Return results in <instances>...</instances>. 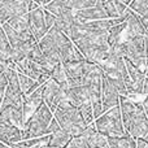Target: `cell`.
<instances>
[{
    "label": "cell",
    "mask_w": 148,
    "mask_h": 148,
    "mask_svg": "<svg viewBox=\"0 0 148 148\" xmlns=\"http://www.w3.org/2000/svg\"><path fill=\"white\" fill-rule=\"evenodd\" d=\"M120 110L126 133L134 139L143 138L148 131V118L140 103L120 96Z\"/></svg>",
    "instance_id": "cell-1"
},
{
    "label": "cell",
    "mask_w": 148,
    "mask_h": 148,
    "mask_svg": "<svg viewBox=\"0 0 148 148\" xmlns=\"http://www.w3.org/2000/svg\"><path fill=\"white\" fill-rule=\"evenodd\" d=\"M53 118L57 121L60 127L65 133L69 134L72 138L79 136L87 127L79 109L73 107L66 99H64L57 105V109L53 112Z\"/></svg>",
    "instance_id": "cell-2"
},
{
    "label": "cell",
    "mask_w": 148,
    "mask_h": 148,
    "mask_svg": "<svg viewBox=\"0 0 148 148\" xmlns=\"http://www.w3.org/2000/svg\"><path fill=\"white\" fill-rule=\"evenodd\" d=\"M53 120V113L46 104H42L35 113L23 123L21 129L22 140L35 139L48 135V126Z\"/></svg>",
    "instance_id": "cell-3"
},
{
    "label": "cell",
    "mask_w": 148,
    "mask_h": 148,
    "mask_svg": "<svg viewBox=\"0 0 148 148\" xmlns=\"http://www.w3.org/2000/svg\"><path fill=\"white\" fill-rule=\"evenodd\" d=\"M94 126L97 133H100L107 138H120V136L127 134L122 123L120 105L107 110L103 116H100L97 120H95Z\"/></svg>",
    "instance_id": "cell-4"
},
{
    "label": "cell",
    "mask_w": 148,
    "mask_h": 148,
    "mask_svg": "<svg viewBox=\"0 0 148 148\" xmlns=\"http://www.w3.org/2000/svg\"><path fill=\"white\" fill-rule=\"evenodd\" d=\"M125 44V57L135 68L143 70L146 68V47H144V36L136 38H126L123 40Z\"/></svg>",
    "instance_id": "cell-5"
},
{
    "label": "cell",
    "mask_w": 148,
    "mask_h": 148,
    "mask_svg": "<svg viewBox=\"0 0 148 148\" xmlns=\"http://www.w3.org/2000/svg\"><path fill=\"white\" fill-rule=\"evenodd\" d=\"M42 96H43V103L51 109L52 113L57 109V105L65 99L62 87L60 84H57L55 81H52V79H49L46 84H43Z\"/></svg>",
    "instance_id": "cell-6"
},
{
    "label": "cell",
    "mask_w": 148,
    "mask_h": 148,
    "mask_svg": "<svg viewBox=\"0 0 148 148\" xmlns=\"http://www.w3.org/2000/svg\"><path fill=\"white\" fill-rule=\"evenodd\" d=\"M101 105L105 112L120 105V94L104 74L101 75Z\"/></svg>",
    "instance_id": "cell-7"
},
{
    "label": "cell",
    "mask_w": 148,
    "mask_h": 148,
    "mask_svg": "<svg viewBox=\"0 0 148 148\" xmlns=\"http://www.w3.org/2000/svg\"><path fill=\"white\" fill-rule=\"evenodd\" d=\"M86 62H65L61 64L64 68L65 75H66V82L69 87H81L83 86L84 79V70H86Z\"/></svg>",
    "instance_id": "cell-8"
},
{
    "label": "cell",
    "mask_w": 148,
    "mask_h": 148,
    "mask_svg": "<svg viewBox=\"0 0 148 148\" xmlns=\"http://www.w3.org/2000/svg\"><path fill=\"white\" fill-rule=\"evenodd\" d=\"M26 13H29L27 0H7L4 7L0 9V26L7 23L10 18Z\"/></svg>",
    "instance_id": "cell-9"
},
{
    "label": "cell",
    "mask_w": 148,
    "mask_h": 148,
    "mask_svg": "<svg viewBox=\"0 0 148 148\" xmlns=\"http://www.w3.org/2000/svg\"><path fill=\"white\" fill-rule=\"evenodd\" d=\"M29 14V26H30V31L33 34L34 39L39 42L47 33V26L46 21H44V10L42 7L36 8V9L31 10L27 13Z\"/></svg>",
    "instance_id": "cell-10"
},
{
    "label": "cell",
    "mask_w": 148,
    "mask_h": 148,
    "mask_svg": "<svg viewBox=\"0 0 148 148\" xmlns=\"http://www.w3.org/2000/svg\"><path fill=\"white\" fill-rule=\"evenodd\" d=\"M42 88L43 86H40L36 91H34L33 94L27 95L23 97V123L38 110V108L43 104V96H42Z\"/></svg>",
    "instance_id": "cell-11"
},
{
    "label": "cell",
    "mask_w": 148,
    "mask_h": 148,
    "mask_svg": "<svg viewBox=\"0 0 148 148\" xmlns=\"http://www.w3.org/2000/svg\"><path fill=\"white\" fill-rule=\"evenodd\" d=\"M74 17L83 22H91V21H99V20H108L107 13L103 7V0H97L96 5L88 9L78 10L74 12Z\"/></svg>",
    "instance_id": "cell-12"
},
{
    "label": "cell",
    "mask_w": 148,
    "mask_h": 148,
    "mask_svg": "<svg viewBox=\"0 0 148 148\" xmlns=\"http://www.w3.org/2000/svg\"><path fill=\"white\" fill-rule=\"evenodd\" d=\"M126 38H136V36L146 35V29L143 27L139 16H136L133 10L127 9L126 12Z\"/></svg>",
    "instance_id": "cell-13"
},
{
    "label": "cell",
    "mask_w": 148,
    "mask_h": 148,
    "mask_svg": "<svg viewBox=\"0 0 148 148\" xmlns=\"http://www.w3.org/2000/svg\"><path fill=\"white\" fill-rule=\"evenodd\" d=\"M79 136L83 138V140L87 143V147L88 148H108L107 136L97 133L95 126H92V125L87 126Z\"/></svg>",
    "instance_id": "cell-14"
},
{
    "label": "cell",
    "mask_w": 148,
    "mask_h": 148,
    "mask_svg": "<svg viewBox=\"0 0 148 148\" xmlns=\"http://www.w3.org/2000/svg\"><path fill=\"white\" fill-rule=\"evenodd\" d=\"M103 7L107 13L108 20H117L125 17L129 7L122 0H103Z\"/></svg>",
    "instance_id": "cell-15"
},
{
    "label": "cell",
    "mask_w": 148,
    "mask_h": 148,
    "mask_svg": "<svg viewBox=\"0 0 148 148\" xmlns=\"http://www.w3.org/2000/svg\"><path fill=\"white\" fill-rule=\"evenodd\" d=\"M0 142L8 147L22 142L21 129L9 125H0Z\"/></svg>",
    "instance_id": "cell-16"
},
{
    "label": "cell",
    "mask_w": 148,
    "mask_h": 148,
    "mask_svg": "<svg viewBox=\"0 0 148 148\" xmlns=\"http://www.w3.org/2000/svg\"><path fill=\"white\" fill-rule=\"evenodd\" d=\"M16 70H17V73L23 74V75L29 77V78L34 79V81H36L40 74H43L42 70L39 69L38 65H36L35 62H33L31 60H29L27 57L16 64Z\"/></svg>",
    "instance_id": "cell-17"
},
{
    "label": "cell",
    "mask_w": 148,
    "mask_h": 148,
    "mask_svg": "<svg viewBox=\"0 0 148 148\" xmlns=\"http://www.w3.org/2000/svg\"><path fill=\"white\" fill-rule=\"evenodd\" d=\"M12 53H13L12 47H10V44H9V42H8L3 29L0 27V64L8 66L10 62H13Z\"/></svg>",
    "instance_id": "cell-18"
},
{
    "label": "cell",
    "mask_w": 148,
    "mask_h": 148,
    "mask_svg": "<svg viewBox=\"0 0 148 148\" xmlns=\"http://www.w3.org/2000/svg\"><path fill=\"white\" fill-rule=\"evenodd\" d=\"M70 140H72V136L68 133H65L62 129H60L56 133L49 135V142L47 148H66Z\"/></svg>",
    "instance_id": "cell-19"
},
{
    "label": "cell",
    "mask_w": 148,
    "mask_h": 148,
    "mask_svg": "<svg viewBox=\"0 0 148 148\" xmlns=\"http://www.w3.org/2000/svg\"><path fill=\"white\" fill-rule=\"evenodd\" d=\"M108 148H136V142L129 134L120 138H107Z\"/></svg>",
    "instance_id": "cell-20"
},
{
    "label": "cell",
    "mask_w": 148,
    "mask_h": 148,
    "mask_svg": "<svg viewBox=\"0 0 148 148\" xmlns=\"http://www.w3.org/2000/svg\"><path fill=\"white\" fill-rule=\"evenodd\" d=\"M8 25L13 29L14 31L18 33H23V31H30V26H29V14H21V16H16V17L10 18L8 21Z\"/></svg>",
    "instance_id": "cell-21"
},
{
    "label": "cell",
    "mask_w": 148,
    "mask_h": 148,
    "mask_svg": "<svg viewBox=\"0 0 148 148\" xmlns=\"http://www.w3.org/2000/svg\"><path fill=\"white\" fill-rule=\"evenodd\" d=\"M97 0H65V4L69 9L73 12H78V10L88 9V8L95 7Z\"/></svg>",
    "instance_id": "cell-22"
},
{
    "label": "cell",
    "mask_w": 148,
    "mask_h": 148,
    "mask_svg": "<svg viewBox=\"0 0 148 148\" xmlns=\"http://www.w3.org/2000/svg\"><path fill=\"white\" fill-rule=\"evenodd\" d=\"M127 7L136 16H139L142 20L148 21V5L144 3V0H134V1H130V4Z\"/></svg>",
    "instance_id": "cell-23"
},
{
    "label": "cell",
    "mask_w": 148,
    "mask_h": 148,
    "mask_svg": "<svg viewBox=\"0 0 148 148\" xmlns=\"http://www.w3.org/2000/svg\"><path fill=\"white\" fill-rule=\"evenodd\" d=\"M126 29V23H121V25H114L113 27H110L108 30V46L112 47L116 43H118L121 39V34L125 31Z\"/></svg>",
    "instance_id": "cell-24"
},
{
    "label": "cell",
    "mask_w": 148,
    "mask_h": 148,
    "mask_svg": "<svg viewBox=\"0 0 148 148\" xmlns=\"http://www.w3.org/2000/svg\"><path fill=\"white\" fill-rule=\"evenodd\" d=\"M51 79L55 81L57 84H64L66 83V75H65L64 68H62L61 64L56 65V68L53 69V72L51 74Z\"/></svg>",
    "instance_id": "cell-25"
},
{
    "label": "cell",
    "mask_w": 148,
    "mask_h": 148,
    "mask_svg": "<svg viewBox=\"0 0 148 148\" xmlns=\"http://www.w3.org/2000/svg\"><path fill=\"white\" fill-rule=\"evenodd\" d=\"M81 116L83 118V121L86 122V125H91L92 121H94V113H92V105L91 104H83L82 107L78 108Z\"/></svg>",
    "instance_id": "cell-26"
},
{
    "label": "cell",
    "mask_w": 148,
    "mask_h": 148,
    "mask_svg": "<svg viewBox=\"0 0 148 148\" xmlns=\"http://www.w3.org/2000/svg\"><path fill=\"white\" fill-rule=\"evenodd\" d=\"M66 148H88V147H87V143L83 140L82 136H74L69 142Z\"/></svg>",
    "instance_id": "cell-27"
},
{
    "label": "cell",
    "mask_w": 148,
    "mask_h": 148,
    "mask_svg": "<svg viewBox=\"0 0 148 148\" xmlns=\"http://www.w3.org/2000/svg\"><path fill=\"white\" fill-rule=\"evenodd\" d=\"M7 86H8V79L5 77V73L3 70L0 73V107H1V103H3V97H4V94H5V90H7Z\"/></svg>",
    "instance_id": "cell-28"
},
{
    "label": "cell",
    "mask_w": 148,
    "mask_h": 148,
    "mask_svg": "<svg viewBox=\"0 0 148 148\" xmlns=\"http://www.w3.org/2000/svg\"><path fill=\"white\" fill-rule=\"evenodd\" d=\"M44 10V9H43ZM44 21H46V26H47V30H49V29L53 27L55 25V21H56V17H55L53 14H51L49 12H47V10H44Z\"/></svg>",
    "instance_id": "cell-29"
},
{
    "label": "cell",
    "mask_w": 148,
    "mask_h": 148,
    "mask_svg": "<svg viewBox=\"0 0 148 148\" xmlns=\"http://www.w3.org/2000/svg\"><path fill=\"white\" fill-rule=\"evenodd\" d=\"M92 113H94V120H97L100 116H103L105 113L104 108H103L101 103H97V104L92 105Z\"/></svg>",
    "instance_id": "cell-30"
},
{
    "label": "cell",
    "mask_w": 148,
    "mask_h": 148,
    "mask_svg": "<svg viewBox=\"0 0 148 148\" xmlns=\"http://www.w3.org/2000/svg\"><path fill=\"white\" fill-rule=\"evenodd\" d=\"M60 129H61V127H60V125L57 123V121L53 118V120L51 121V123H49V126H48V135H51V134L56 133V131L60 130Z\"/></svg>",
    "instance_id": "cell-31"
},
{
    "label": "cell",
    "mask_w": 148,
    "mask_h": 148,
    "mask_svg": "<svg viewBox=\"0 0 148 148\" xmlns=\"http://www.w3.org/2000/svg\"><path fill=\"white\" fill-rule=\"evenodd\" d=\"M142 107H143V110L144 113H146L147 118H148V96H146V99L143 100V103H142Z\"/></svg>",
    "instance_id": "cell-32"
},
{
    "label": "cell",
    "mask_w": 148,
    "mask_h": 148,
    "mask_svg": "<svg viewBox=\"0 0 148 148\" xmlns=\"http://www.w3.org/2000/svg\"><path fill=\"white\" fill-rule=\"evenodd\" d=\"M142 94L147 95L148 96V78L144 79V83H143V91H142Z\"/></svg>",
    "instance_id": "cell-33"
},
{
    "label": "cell",
    "mask_w": 148,
    "mask_h": 148,
    "mask_svg": "<svg viewBox=\"0 0 148 148\" xmlns=\"http://www.w3.org/2000/svg\"><path fill=\"white\" fill-rule=\"evenodd\" d=\"M144 47H146V59L148 60V36L144 35Z\"/></svg>",
    "instance_id": "cell-34"
},
{
    "label": "cell",
    "mask_w": 148,
    "mask_h": 148,
    "mask_svg": "<svg viewBox=\"0 0 148 148\" xmlns=\"http://www.w3.org/2000/svg\"><path fill=\"white\" fill-rule=\"evenodd\" d=\"M5 3H7V0H0V9H1V8L4 7Z\"/></svg>",
    "instance_id": "cell-35"
},
{
    "label": "cell",
    "mask_w": 148,
    "mask_h": 148,
    "mask_svg": "<svg viewBox=\"0 0 148 148\" xmlns=\"http://www.w3.org/2000/svg\"><path fill=\"white\" fill-rule=\"evenodd\" d=\"M143 140H144V142H146V143L148 144V131H147V134H146V135L143 136Z\"/></svg>",
    "instance_id": "cell-36"
}]
</instances>
